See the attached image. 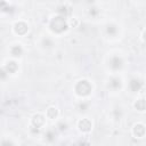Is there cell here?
I'll use <instances>...</instances> for the list:
<instances>
[{"instance_id": "6da1fadb", "label": "cell", "mask_w": 146, "mask_h": 146, "mask_svg": "<svg viewBox=\"0 0 146 146\" xmlns=\"http://www.w3.org/2000/svg\"><path fill=\"white\" fill-rule=\"evenodd\" d=\"M90 127H91V124H90V122L88 120H82L80 122V129L83 130V131H88Z\"/></svg>"}, {"instance_id": "7a4b0ae2", "label": "cell", "mask_w": 146, "mask_h": 146, "mask_svg": "<svg viewBox=\"0 0 146 146\" xmlns=\"http://www.w3.org/2000/svg\"><path fill=\"white\" fill-rule=\"evenodd\" d=\"M136 107H137L139 111H144L145 108H146V102H145L144 99H140L139 102L136 103Z\"/></svg>"}, {"instance_id": "3957f363", "label": "cell", "mask_w": 146, "mask_h": 146, "mask_svg": "<svg viewBox=\"0 0 146 146\" xmlns=\"http://www.w3.org/2000/svg\"><path fill=\"white\" fill-rule=\"evenodd\" d=\"M112 67L113 68H118V67H120L121 66V61L119 59V58H114V59L112 61Z\"/></svg>"}]
</instances>
